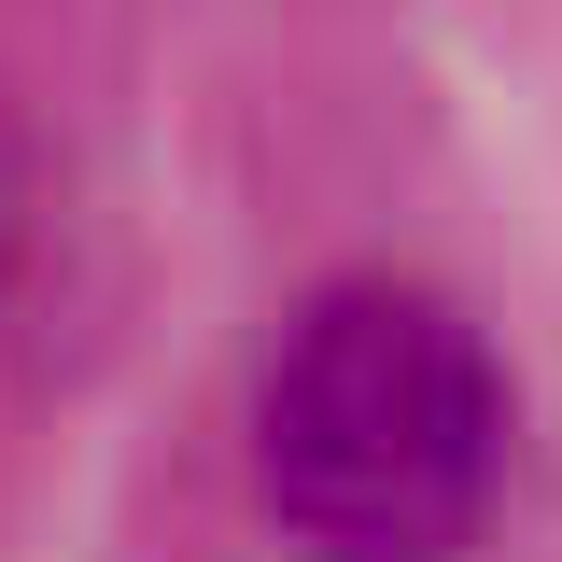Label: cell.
<instances>
[{
  "label": "cell",
  "instance_id": "obj_1",
  "mask_svg": "<svg viewBox=\"0 0 562 562\" xmlns=\"http://www.w3.org/2000/svg\"><path fill=\"white\" fill-rule=\"evenodd\" d=\"M254 492L310 562H450L506 492V366L422 281H324L254 380Z\"/></svg>",
  "mask_w": 562,
  "mask_h": 562
},
{
  "label": "cell",
  "instance_id": "obj_2",
  "mask_svg": "<svg viewBox=\"0 0 562 562\" xmlns=\"http://www.w3.org/2000/svg\"><path fill=\"white\" fill-rule=\"evenodd\" d=\"M14 268H29V155L0 127V295H14Z\"/></svg>",
  "mask_w": 562,
  "mask_h": 562
}]
</instances>
